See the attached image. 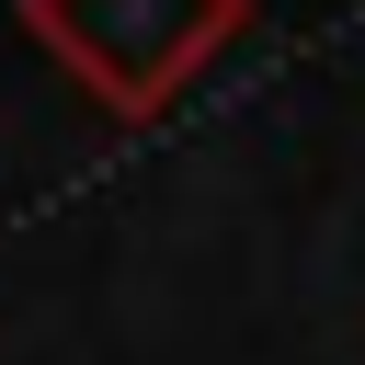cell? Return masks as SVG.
<instances>
[{
    "label": "cell",
    "instance_id": "cell-1",
    "mask_svg": "<svg viewBox=\"0 0 365 365\" xmlns=\"http://www.w3.org/2000/svg\"><path fill=\"white\" fill-rule=\"evenodd\" d=\"M251 23V0H23V34L80 80V103H103L114 125H148L182 103V80L205 57H228V34Z\"/></svg>",
    "mask_w": 365,
    "mask_h": 365
}]
</instances>
